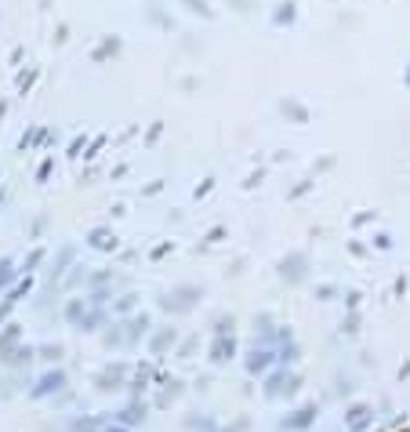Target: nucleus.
<instances>
[{"label":"nucleus","instance_id":"1","mask_svg":"<svg viewBox=\"0 0 410 432\" xmlns=\"http://www.w3.org/2000/svg\"><path fill=\"white\" fill-rule=\"evenodd\" d=\"M62 389H70V378H66V370L62 367H51V370H44V375L29 385V399H51V396H58Z\"/></svg>","mask_w":410,"mask_h":432},{"label":"nucleus","instance_id":"2","mask_svg":"<svg viewBox=\"0 0 410 432\" xmlns=\"http://www.w3.org/2000/svg\"><path fill=\"white\" fill-rule=\"evenodd\" d=\"M128 382H131L128 363H106L99 375H94V389L99 392H120V389H128Z\"/></svg>","mask_w":410,"mask_h":432},{"label":"nucleus","instance_id":"3","mask_svg":"<svg viewBox=\"0 0 410 432\" xmlns=\"http://www.w3.org/2000/svg\"><path fill=\"white\" fill-rule=\"evenodd\" d=\"M345 432H370L374 428V407L370 404H349L341 414Z\"/></svg>","mask_w":410,"mask_h":432},{"label":"nucleus","instance_id":"4","mask_svg":"<svg viewBox=\"0 0 410 432\" xmlns=\"http://www.w3.org/2000/svg\"><path fill=\"white\" fill-rule=\"evenodd\" d=\"M316 414H320V407L316 404H305V407H298V411H291L287 418H279V432H309L312 425H316Z\"/></svg>","mask_w":410,"mask_h":432},{"label":"nucleus","instance_id":"5","mask_svg":"<svg viewBox=\"0 0 410 432\" xmlns=\"http://www.w3.org/2000/svg\"><path fill=\"white\" fill-rule=\"evenodd\" d=\"M145 418H149V404H145V399H131V404L128 407H120V411H113V421L116 425H123V428H138V425H145Z\"/></svg>","mask_w":410,"mask_h":432},{"label":"nucleus","instance_id":"6","mask_svg":"<svg viewBox=\"0 0 410 432\" xmlns=\"http://www.w3.org/2000/svg\"><path fill=\"white\" fill-rule=\"evenodd\" d=\"M298 392V378L287 375V370H276V375H269L265 382V396L269 399H283V396H294Z\"/></svg>","mask_w":410,"mask_h":432},{"label":"nucleus","instance_id":"7","mask_svg":"<svg viewBox=\"0 0 410 432\" xmlns=\"http://www.w3.org/2000/svg\"><path fill=\"white\" fill-rule=\"evenodd\" d=\"M196 298H200V291H196V287H178V291H171L160 305L167 309V313H189V309L196 305Z\"/></svg>","mask_w":410,"mask_h":432},{"label":"nucleus","instance_id":"8","mask_svg":"<svg viewBox=\"0 0 410 432\" xmlns=\"http://www.w3.org/2000/svg\"><path fill=\"white\" fill-rule=\"evenodd\" d=\"M109 421H113L109 411H99V414H73V418H70V432H102Z\"/></svg>","mask_w":410,"mask_h":432},{"label":"nucleus","instance_id":"9","mask_svg":"<svg viewBox=\"0 0 410 432\" xmlns=\"http://www.w3.org/2000/svg\"><path fill=\"white\" fill-rule=\"evenodd\" d=\"M33 360H37V349L33 345H22V342L15 349H8V353H0V363H4L8 370H26Z\"/></svg>","mask_w":410,"mask_h":432},{"label":"nucleus","instance_id":"10","mask_svg":"<svg viewBox=\"0 0 410 432\" xmlns=\"http://www.w3.org/2000/svg\"><path fill=\"white\" fill-rule=\"evenodd\" d=\"M174 342H178V331H174V327H160V331L149 338V353H153V356H164Z\"/></svg>","mask_w":410,"mask_h":432},{"label":"nucleus","instance_id":"11","mask_svg":"<svg viewBox=\"0 0 410 432\" xmlns=\"http://www.w3.org/2000/svg\"><path fill=\"white\" fill-rule=\"evenodd\" d=\"M149 316L142 313V316H131L128 323H123V338H128V345H138L142 342V334H149Z\"/></svg>","mask_w":410,"mask_h":432},{"label":"nucleus","instance_id":"12","mask_svg":"<svg viewBox=\"0 0 410 432\" xmlns=\"http://www.w3.org/2000/svg\"><path fill=\"white\" fill-rule=\"evenodd\" d=\"M182 428L185 432H218V421L211 414H185L182 418Z\"/></svg>","mask_w":410,"mask_h":432},{"label":"nucleus","instance_id":"13","mask_svg":"<svg viewBox=\"0 0 410 432\" xmlns=\"http://www.w3.org/2000/svg\"><path fill=\"white\" fill-rule=\"evenodd\" d=\"M22 342V323H4L0 327V353H8Z\"/></svg>","mask_w":410,"mask_h":432},{"label":"nucleus","instance_id":"14","mask_svg":"<svg viewBox=\"0 0 410 432\" xmlns=\"http://www.w3.org/2000/svg\"><path fill=\"white\" fill-rule=\"evenodd\" d=\"M233 353H236L233 338H214V345H211V360H214V363H229Z\"/></svg>","mask_w":410,"mask_h":432},{"label":"nucleus","instance_id":"15","mask_svg":"<svg viewBox=\"0 0 410 432\" xmlns=\"http://www.w3.org/2000/svg\"><path fill=\"white\" fill-rule=\"evenodd\" d=\"M84 313H87L84 298H70V301H66V309H62V316H66V323H70V327H77V323L84 320Z\"/></svg>","mask_w":410,"mask_h":432},{"label":"nucleus","instance_id":"16","mask_svg":"<svg viewBox=\"0 0 410 432\" xmlns=\"http://www.w3.org/2000/svg\"><path fill=\"white\" fill-rule=\"evenodd\" d=\"M15 276H18L15 262L11 258H0V291H11L15 287Z\"/></svg>","mask_w":410,"mask_h":432},{"label":"nucleus","instance_id":"17","mask_svg":"<svg viewBox=\"0 0 410 432\" xmlns=\"http://www.w3.org/2000/svg\"><path fill=\"white\" fill-rule=\"evenodd\" d=\"M91 247H94V251H113V247H116V236H113L109 229H94V233H91Z\"/></svg>","mask_w":410,"mask_h":432},{"label":"nucleus","instance_id":"18","mask_svg":"<svg viewBox=\"0 0 410 432\" xmlns=\"http://www.w3.org/2000/svg\"><path fill=\"white\" fill-rule=\"evenodd\" d=\"M102 323H106V313H102V309H87L84 320L77 323V331H99Z\"/></svg>","mask_w":410,"mask_h":432},{"label":"nucleus","instance_id":"19","mask_svg":"<svg viewBox=\"0 0 410 432\" xmlns=\"http://www.w3.org/2000/svg\"><path fill=\"white\" fill-rule=\"evenodd\" d=\"M269 367H272V356L269 353H250L247 356V370H250V375H265Z\"/></svg>","mask_w":410,"mask_h":432},{"label":"nucleus","instance_id":"20","mask_svg":"<svg viewBox=\"0 0 410 432\" xmlns=\"http://www.w3.org/2000/svg\"><path fill=\"white\" fill-rule=\"evenodd\" d=\"M70 265H73V247H62L58 258H55V265H51V280H58V276L66 272Z\"/></svg>","mask_w":410,"mask_h":432},{"label":"nucleus","instance_id":"21","mask_svg":"<svg viewBox=\"0 0 410 432\" xmlns=\"http://www.w3.org/2000/svg\"><path fill=\"white\" fill-rule=\"evenodd\" d=\"M178 396H182V382H174V378H171V382L164 385V392H160V399H156V407H160V411H164V407H171V404H174V399H178Z\"/></svg>","mask_w":410,"mask_h":432},{"label":"nucleus","instance_id":"22","mask_svg":"<svg viewBox=\"0 0 410 432\" xmlns=\"http://www.w3.org/2000/svg\"><path fill=\"white\" fill-rule=\"evenodd\" d=\"M102 342H106L109 349H120V345H128V338H123V323H113V327L102 334Z\"/></svg>","mask_w":410,"mask_h":432},{"label":"nucleus","instance_id":"23","mask_svg":"<svg viewBox=\"0 0 410 432\" xmlns=\"http://www.w3.org/2000/svg\"><path fill=\"white\" fill-rule=\"evenodd\" d=\"M62 353H66V349H62L58 342H48V345H40V349H37V360H44V363H58V360H62Z\"/></svg>","mask_w":410,"mask_h":432},{"label":"nucleus","instance_id":"24","mask_svg":"<svg viewBox=\"0 0 410 432\" xmlns=\"http://www.w3.org/2000/svg\"><path fill=\"white\" fill-rule=\"evenodd\" d=\"M73 399H77V396H73L70 389H62L58 396H51V407H55V411H66V407L73 404Z\"/></svg>","mask_w":410,"mask_h":432},{"label":"nucleus","instance_id":"25","mask_svg":"<svg viewBox=\"0 0 410 432\" xmlns=\"http://www.w3.org/2000/svg\"><path fill=\"white\" fill-rule=\"evenodd\" d=\"M40 262H44V251L37 247V251H29V255H26V262H22V272H33Z\"/></svg>","mask_w":410,"mask_h":432},{"label":"nucleus","instance_id":"26","mask_svg":"<svg viewBox=\"0 0 410 432\" xmlns=\"http://www.w3.org/2000/svg\"><path fill=\"white\" fill-rule=\"evenodd\" d=\"M26 294H29V280H26V284H15V287L8 291V298H4V301H11V305H15V301H22Z\"/></svg>","mask_w":410,"mask_h":432},{"label":"nucleus","instance_id":"27","mask_svg":"<svg viewBox=\"0 0 410 432\" xmlns=\"http://www.w3.org/2000/svg\"><path fill=\"white\" fill-rule=\"evenodd\" d=\"M247 428H250L247 418H240V421H233V425H218V432H247Z\"/></svg>","mask_w":410,"mask_h":432},{"label":"nucleus","instance_id":"28","mask_svg":"<svg viewBox=\"0 0 410 432\" xmlns=\"http://www.w3.org/2000/svg\"><path fill=\"white\" fill-rule=\"evenodd\" d=\"M131 309H135V294H123L116 301V313H131Z\"/></svg>","mask_w":410,"mask_h":432},{"label":"nucleus","instance_id":"29","mask_svg":"<svg viewBox=\"0 0 410 432\" xmlns=\"http://www.w3.org/2000/svg\"><path fill=\"white\" fill-rule=\"evenodd\" d=\"M11 309H15L11 301H0V323H4V320H8V313H11Z\"/></svg>","mask_w":410,"mask_h":432},{"label":"nucleus","instance_id":"30","mask_svg":"<svg viewBox=\"0 0 410 432\" xmlns=\"http://www.w3.org/2000/svg\"><path fill=\"white\" fill-rule=\"evenodd\" d=\"M102 432H131V428H123V425H116V421H109V425H106Z\"/></svg>","mask_w":410,"mask_h":432}]
</instances>
